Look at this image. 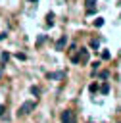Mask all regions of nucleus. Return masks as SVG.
<instances>
[{
	"label": "nucleus",
	"instance_id": "obj_4",
	"mask_svg": "<svg viewBox=\"0 0 121 123\" xmlns=\"http://www.w3.org/2000/svg\"><path fill=\"white\" fill-rule=\"evenodd\" d=\"M67 44V37H61L58 42H56V50H63V46Z\"/></svg>",
	"mask_w": 121,
	"mask_h": 123
},
{
	"label": "nucleus",
	"instance_id": "obj_2",
	"mask_svg": "<svg viewBox=\"0 0 121 123\" xmlns=\"http://www.w3.org/2000/svg\"><path fill=\"white\" fill-rule=\"evenodd\" d=\"M35 110V102H25L21 108H19V115H27V113H31Z\"/></svg>",
	"mask_w": 121,
	"mask_h": 123
},
{
	"label": "nucleus",
	"instance_id": "obj_9",
	"mask_svg": "<svg viewBox=\"0 0 121 123\" xmlns=\"http://www.w3.org/2000/svg\"><path fill=\"white\" fill-rule=\"evenodd\" d=\"M94 4H96V0H86V8H88V10H92Z\"/></svg>",
	"mask_w": 121,
	"mask_h": 123
},
{
	"label": "nucleus",
	"instance_id": "obj_13",
	"mask_svg": "<svg viewBox=\"0 0 121 123\" xmlns=\"http://www.w3.org/2000/svg\"><path fill=\"white\" fill-rule=\"evenodd\" d=\"M44 40H46V37L42 35V37H38V40H36V44H40V42H44Z\"/></svg>",
	"mask_w": 121,
	"mask_h": 123
},
{
	"label": "nucleus",
	"instance_id": "obj_14",
	"mask_svg": "<svg viewBox=\"0 0 121 123\" xmlns=\"http://www.w3.org/2000/svg\"><path fill=\"white\" fill-rule=\"evenodd\" d=\"M98 44H100L98 40H92V42H90V46H92V48H98Z\"/></svg>",
	"mask_w": 121,
	"mask_h": 123
},
{
	"label": "nucleus",
	"instance_id": "obj_15",
	"mask_svg": "<svg viewBox=\"0 0 121 123\" xmlns=\"http://www.w3.org/2000/svg\"><path fill=\"white\" fill-rule=\"evenodd\" d=\"M4 111H6V106H4V104H2V106H0V117H2V115H4Z\"/></svg>",
	"mask_w": 121,
	"mask_h": 123
},
{
	"label": "nucleus",
	"instance_id": "obj_3",
	"mask_svg": "<svg viewBox=\"0 0 121 123\" xmlns=\"http://www.w3.org/2000/svg\"><path fill=\"white\" fill-rule=\"evenodd\" d=\"M61 123H75V115H73L71 110L61 111Z\"/></svg>",
	"mask_w": 121,
	"mask_h": 123
},
{
	"label": "nucleus",
	"instance_id": "obj_16",
	"mask_svg": "<svg viewBox=\"0 0 121 123\" xmlns=\"http://www.w3.org/2000/svg\"><path fill=\"white\" fill-rule=\"evenodd\" d=\"M4 38H6V33H2V35H0V40H4Z\"/></svg>",
	"mask_w": 121,
	"mask_h": 123
},
{
	"label": "nucleus",
	"instance_id": "obj_8",
	"mask_svg": "<svg viewBox=\"0 0 121 123\" xmlns=\"http://www.w3.org/2000/svg\"><path fill=\"white\" fill-rule=\"evenodd\" d=\"M94 25H96V27H102V25H104V19H102V17H96V19H94Z\"/></svg>",
	"mask_w": 121,
	"mask_h": 123
},
{
	"label": "nucleus",
	"instance_id": "obj_5",
	"mask_svg": "<svg viewBox=\"0 0 121 123\" xmlns=\"http://www.w3.org/2000/svg\"><path fill=\"white\" fill-rule=\"evenodd\" d=\"M46 25H48V27L54 25V13H48V15H46Z\"/></svg>",
	"mask_w": 121,
	"mask_h": 123
},
{
	"label": "nucleus",
	"instance_id": "obj_7",
	"mask_svg": "<svg viewBox=\"0 0 121 123\" xmlns=\"http://www.w3.org/2000/svg\"><path fill=\"white\" fill-rule=\"evenodd\" d=\"M100 90H102V94H108V92H109V85H108V83H104V85L100 86Z\"/></svg>",
	"mask_w": 121,
	"mask_h": 123
},
{
	"label": "nucleus",
	"instance_id": "obj_17",
	"mask_svg": "<svg viewBox=\"0 0 121 123\" xmlns=\"http://www.w3.org/2000/svg\"><path fill=\"white\" fill-rule=\"evenodd\" d=\"M31 2H36V0H31Z\"/></svg>",
	"mask_w": 121,
	"mask_h": 123
},
{
	"label": "nucleus",
	"instance_id": "obj_10",
	"mask_svg": "<svg viewBox=\"0 0 121 123\" xmlns=\"http://www.w3.org/2000/svg\"><path fill=\"white\" fill-rule=\"evenodd\" d=\"M31 94H35V96H38V94H40V90H38L36 86H31Z\"/></svg>",
	"mask_w": 121,
	"mask_h": 123
},
{
	"label": "nucleus",
	"instance_id": "obj_6",
	"mask_svg": "<svg viewBox=\"0 0 121 123\" xmlns=\"http://www.w3.org/2000/svg\"><path fill=\"white\" fill-rule=\"evenodd\" d=\"M63 77V71H60V73H48V79H61Z\"/></svg>",
	"mask_w": 121,
	"mask_h": 123
},
{
	"label": "nucleus",
	"instance_id": "obj_12",
	"mask_svg": "<svg viewBox=\"0 0 121 123\" xmlns=\"http://www.w3.org/2000/svg\"><path fill=\"white\" fill-rule=\"evenodd\" d=\"M8 58H10V54H8V52H4V54H2V62H8Z\"/></svg>",
	"mask_w": 121,
	"mask_h": 123
},
{
	"label": "nucleus",
	"instance_id": "obj_1",
	"mask_svg": "<svg viewBox=\"0 0 121 123\" xmlns=\"http://www.w3.org/2000/svg\"><path fill=\"white\" fill-rule=\"evenodd\" d=\"M71 60H73V63H79V62H86V60H88V50L81 48V50H79V54H77V56H73Z\"/></svg>",
	"mask_w": 121,
	"mask_h": 123
},
{
	"label": "nucleus",
	"instance_id": "obj_11",
	"mask_svg": "<svg viewBox=\"0 0 121 123\" xmlns=\"http://www.w3.org/2000/svg\"><path fill=\"white\" fill-rule=\"evenodd\" d=\"M102 58H104V60H109V52L104 50V52H102Z\"/></svg>",
	"mask_w": 121,
	"mask_h": 123
}]
</instances>
